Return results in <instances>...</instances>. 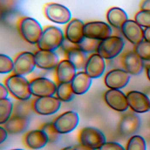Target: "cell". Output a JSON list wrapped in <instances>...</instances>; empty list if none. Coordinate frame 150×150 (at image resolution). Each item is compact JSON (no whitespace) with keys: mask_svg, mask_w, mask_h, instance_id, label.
<instances>
[{"mask_svg":"<svg viewBox=\"0 0 150 150\" xmlns=\"http://www.w3.org/2000/svg\"><path fill=\"white\" fill-rule=\"evenodd\" d=\"M16 28L21 38L31 45H36L42 33L43 28L35 19L22 16L16 22Z\"/></svg>","mask_w":150,"mask_h":150,"instance_id":"6da1fadb","label":"cell"},{"mask_svg":"<svg viewBox=\"0 0 150 150\" xmlns=\"http://www.w3.org/2000/svg\"><path fill=\"white\" fill-rule=\"evenodd\" d=\"M64 34L62 30L53 25L43 27L42 33L36 44L40 50L54 51L60 46L64 40Z\"/></svg>","mask_w":150,"mask_h":150,"instance_id":"7a4b0ae2","label":"cell"},{"mask_svg":"<svg viewBox=\"0 0 150 150\" xmlns=\"http://www.w3.org/2000/svg\"><path fill=\"white\" fill-rule=\"evenodd\" d=\"M9 93L17 100H28L32 94L29 90V81L24 76L11 74L4 81Z\"/></svg>","mask_w":150,"mask_h":150,"instance_id":"3957f363","label":"cell"},{"mask_svg":"<svg viewBox=\"0 0 150 150\" xmlns=\"http://www.w3.org/2000/svg\"><path fill=\"white\" fill-rule=\"evenodd\" d=\"M42 12L47 19L57 24H67L71 19L70 10L59 3L45 4L42 8Z\"/></svg>","mask_w":150,"mask_h":150,"instance_id":"277c9868","label":"cell"},{"mask_svg":"<svg viewBox=\"0 0 150 150\" xmlns=\"http://www.w3.org/2000/svg\"><path fill=\"white\" fill-rule=\"evenodd\" d=\"M124 46V42L121 38L110 36L99 42L96 53L104 59H112L120 54Z\"/></svg>","mask_w":150,"mask_h":150,"instance_id":"5b68a950","label":"cell"},{"mask_svg":"<svg viewBox=\"0 0 150 150\" xmlns=\"http://www.w3.org/2000/svg\"><path fill=\"white\" fill-rule=\"evenodd\" d=\"M80 144L94 149H98L105 142L104 134L98 129L86 127L80 129L78 135Z\"/></svg>","mask_w":150,"mask_h":150,"instance_id":"8992f818","label":"cell"},{"mask_svg":"<svg viewBox=\"0 0 150 150\" xmlns=\"http://www.w3.org/2000/svg\"><path fill=\"white\" fill-rule=\"evenodd\" d=\"M79 121V117L76 112L67 111L56 117L52 121V124L57 133L62 134L69 133L74 129Z\"/></svg>","mask_w":150,"mask_h":150,"instance_id":"52a82bcc","label":"cell"},{"mask_svg":"<svg viewBox=\"0 0 150 150\" xmlns=\"http://www.w3.org/2000/svg\"><path fill=\"white\" fill-rule=\"evenodd\" d=\"M13 69L11 74L25 76L31 73L36 67L34 53L22 51L17 53L13 58Z\"/></svg>","mask_w":150,"mask_h":150,"instance_id":"ba28073f","label":"cell"},{"mask_svg":"<svg viewBox=\"0 0 150 150\" xmlns=\"http://www.w3.org/2000/svg\"><path fill=\"white\" fill-rule=\"evenodd\" d=\"M61 105V101L55 96L36 97L32 101L33 111L42 115H48L56 112Z\"/></svg>","mask_w":150,"mask_h":150,"instance_id":"9c48e42d","label":"cell"},{"mask_svg":"<svg viewBox=\"0 0 150 150\" xmlns=\"http://www.w3.org/2000/svg\"><path fill=\"white\" fill-rule=\"evenodd\" d=\"M141 120L139 116L132 112L124 114L120 118L117 126L119 135L127 138L133 135L139 129Z\"/></svg>","mask_w":150,"mask_h":150,"instance_id":"30bf717a","label":"cell"},{"mask_svg":"<svg viewBox=\"0 0 150 150\" xmlns=\"http://www.w3.org/2000/svg\"><path fill=\"white\" fill-rule=\"evenodd\" d=\"M29 90L32 96L36 97L51 96L55 94L56 83L49 79L38 77L29 81Z\"/></svg>","mask_w":150,"mask_h":150,"instance_id":"8fae6325","label":"cell"},{"mask_svg":"<svg viewBox=\"0 0 150 150\" xmlns=\"http://www.w3.org/2000/svg\"><path fill=\"white\" fill-rule=\"evenodd\" d=\"M111 34V27L106 22L96 21L84 23V35L86 38L101 41L110 37Z\"/></svg>","mask_w":150,"mask_h":150,"instance_id":"7c38bea8","label":"cell"},{"mask_svg":"<svg viewBox=\"0 0 150 150\" xmlns=\"http://www.w3.org/2000/svg\"><path fill=\"white\" fill-rule=\"evenodd\" d=\"M120 63L122 69L129 75H138L143 69V60L133 50L124 52L120 56Z\"/></svg>","mask_w":150,"mask_h":150,"instance_id":"4fadbf2b","label":"cell"},{"mask_svg":"<svg viewBox=\"0 0 150 150\" xmlns=\"http://www.w3.org/2000/svg\"><path fill=\"white\" fill-rule=\"evenodd\" d=\"M104 100L109 107L118 112H124L129 107L127 96L118 89L107 90L104 93Z\"/></svg>","mask_w":150,"mask_h":150,"instance_id":"5bb4252c","label":"cell"},{"mask_svg":"<svg viewBox=\"0 0 150 150\" xmlns=\"http://www.w3.org/2000/svg\"><path fill=\"white\" fill-rule=\"evenodd\" d=\"M129 74L122 69H113L104 76V84L109 89H121L126 86L129 80Z\"/></svg>","mask_w":150,"mask_h":150,"instance_id":"9a60e30c","label":"cell"},{"mask_svg":"<svg viewBox=\"0 0 150 150\" xmlns=\"http://www.w3.org/2000/svg\"><path fill=\"white\" fill-rule=\"evenodd\" d=\"M126 96L128 106L134 112L144 113L150 110L149 100L143 92L132 90L128 91Z\"/></svg>","mask_w":150,"mask_h":150,"instance_id":"2e32d148","label":"cell"},{"mask_svg":"<svg viewBox=\"0 0 150 150\" xmlns=\"http://www.w3.org/2000/svg\"><path fill=\"white\" fill-rule=\"evenodd\" d=\"M84 23L80 19L72 18L66 24L64 36L66 40L73 45H77L84 38Z\"/></svg>","mask_w":150,"mask_h":150,"instance_id":"e0dca14e","label":"cell"},{"mask_svg":"<svg viewBox=\"0 0 150 150\" xmlns=\"http://www.w3.org/2000/svg\"><path fill=\"white\" fill-rule=\"evenodd\" d=\"M120 29L124 37L134 45L144 40V29L134 20H127Z\"/></svg>","mask_w":150,"mask_h":150,"instance_id":"ac0fdd59","label":"cell"},{"mask_svg":"<svg viewBox=\"0 0 150 150\" xmlns=\"http://www.w3.org/2000/svg\"><path fill=\"white\" fill-rule=\"evenodd\" d=\"M36 67L43 70H50L55 68L59 59L54 51L38 49L34 53Z\"/></svg>","mask_w":150,"mask_h":150,"instance_id":"d6986e66","label":"cell"},{"mask_svg":"<svg viewBox=\"0 0 150 150\" xmlns=\"http://www.w3.org/2000/svg\"><path fill=\"white\" fill-rule=\"evenodd\" d=\"M105 69L104 59L97 53H92L87 59L84 71L91 79L101 76Z\"/></svg>","mask_w":150,"mask_h":150,"instance_id":"ffe728a7","label":"cell"},{"mask_svg":"<svg viewBox=\"0 0 150 150\" xmlns=\"http://www.w3.org/2000/svg\"><path fill=\"white\" fill-rule=\"evenodd\" d=\"M76 69L68 60L64 59L59 61L55 67V83H70L76 74Z\"/></svg>","mask_w":150,"mask_h":150,"instance_id":"44dd1931","label":"cell"},{"mask_svg":"<svg viewBox=\"0 0 150 150\" xmlns=\"http://www.w3.org/2000/svg\"><path fill=\"white\" fill-rule=\"evenodd\" d=\"M23 142L28 148L38 149L45 146L49 142V139L43 131L38 129L25 133L23 137Z\"/></svg>","mask_w":150,"mask_h":150,"instance_id":"7402d4cb","label":"cell"},{"mask_svg":"<svg viewBox=\"0 0 150 150\" xmlns=\"http://www.w3.org/2000/svg\"><path fill=\"white\" fill-rule=\"evenodd\" d=\"M64 59L70 62L76 70L84 69L88 59L87 54L79 49L77 46H67L64 50Z\"/></svg>","mask_w":150,"mask_h":150,"instance_id":"603a6c76","label":"cell"},{"mask_svg":"<svg viewBox=\"0 0 150 150\" xmlns=\"http://www.w3.org/2000/svg\"><path fill=\"white\" fill-rule=\"evenodd\" d=\"M91 79L84 71L77 72L70 82L74 93L76 95L86 93L90 87Z\"/></svg>","mask_w":150,"mask_h":150,"instance_id":"cb8c5ba5","label":"cell"},{"mask_svg":"<svg viewBox=\"0 0 150 150\" xmlns=\"http://www.w3.org/2000/svg\"><path fill=\"white\" fill-rule=\"evenodd\" d=\"M29 124L28 117L11 115L9 119L1 125L10 134H19L24 131Z\"/></svg>","mask_w":150,"mask_h":150,"instance_id":"d4e9b609","label":"cell"},{"mask_svg":"<svg viewBox=\"0 0 150 150\" xmlns=\"http://www.w3.org/2000/svg\"><path fill=\"white\" fill-rule=\"evenodd\" d=\"M106 19L111 26L118 29H120L122 24L128 19L127 13L122 9L116 6L108 9Z\"/></svg>","mask_w":150,"mask_h":150,"instance_id":"484cf974","label":"cell"},{"mask_svg":"<svg viewBox=\"0 0 150 150\" xmlns=\"http://www.w3.org/2000/svg\"><path fill=\"white\" fill-rule=\"evenodd\" d=\"M32 101L33 100L30 98L28 100H18L13 103L12 115L28 118L30 114L33 112Z\"/></svg>","mask_w":150,"mask_h":150,"instance_id":"4316f807","label":"cell"},{"mask_svg":"<svg viewBox=\"0 0 150 150\" xmlns=\"http://www.w3.org/2000/svg\"><path fill=\"white\" fill-rule=\"evenodd\" d=\"M55 95L60 101L68 102L73 98L75 94L70 83H59L56 84Z\"/></svg>","mask_w":150,"mask_h":150,"instance_id":"83f0119b","label":"cell"},{"mask_svg":"<svg viewBox=\"0 0 150 150\" xmlns=\"http://www.w3.org/2000/svg\"><path fill=\"white\" fill-rule=\"evenodd\" d=\"M13 103L7 98L0 99V124H4L11 116Z\"/></svg>","mask_w":150,"mask_h":150,"instance_id":"f1b7e54d","label":"cell"},{"mask_svg":"<svg viewBox=\"0 0 150 150\" xmlns=\"http://www.w3.org/2000/svg\"><path fill=\"white\" fill-rule=\"evenodd\" d=\"M133 50L144 61H150V42L142 40L134 45Z\"/></svg>","mask_w":150,"mask_h":150,"instance_id":"f546056e","label":"cell"},{"mask_svg":"<svg viewBox=\"0 0 150 150\" xmlns=\"http://www.w3.org/2000/svg\"><path fill=\"white\" fill-rule=\"evenodd\" d=\"M146 145L144 138L138 135H133L128 139L125 150H146Z\"/></svg>","mask_w":150,"mask_h":150,"instance_id":"4dcf8cb0","label":"cell"},{"mask_svg":"<svg viewBox=\"0 0 150 150\" xmlns=\"http://www.w3.org/2000/svg\"><path fill=\"white\" fill-rule=\"evenodd\" d=\"M99 42V40L84 36L82 40L77 45H76V46L86 54L94 53H96Z\"/></svg>","mask_w":150,"mask_h":150,"instance_id":"1f68e13d","label":"cell"},{"mask_svg":"<svg viewBox=\"0 0 150 150\" xmlns=\"http://www.w3.org/2000/svg\"><path fill=\"white\" fill-rule=\"evenodd\" d=\"M134 21L141 27H150V11L139 10L135 13Z\"/></svg>","mask_w":150,"mask_h":150,"instance_id":"d6a6232c","label":"cell"},{"mask_svg":"<svg viewBox=\"0 0 150 150\" xmlns=\"http://www.w3.org/2000/svg\"><path fill=\"white\" fill-rule=\"evenodd\" d=\"M13 69V59L5 54H0V73L6 74L11 73Z\"/></svg>","mask_w":150,"mask_h":150,"instance_id":"836d02e7","label":"cell"},{"mask_svg":"<svg viewBox=\"0 0 150 150\" xmlns=\"http://www.w3.org/2000/svg\"><path fill=\"white\" fill-rule=\"evenodd\" d=\"M39 129L43 131L47 135L49 139V142H53L56 141L57 139L59 134L57 133L53 128L52 122L42 124L39 127Z\"/></svg>","mask_w":150,"mask_h":150,"instance_id":"e575fe53","label":"cell"},{"mask_svg":"<svg viewBox=\"0 0 150 150\" xmlns=\"http://www.w3.org/2000/svg\"><path fill=\"white\" fill-rule=\"evenodd\" d=\"M97 150H125V148L117 142H105Z\"/></svg>","mask_w":150,"mask_h":150,"instance_id":"d590c367","label":"cell"},{"mask_svg":"<svg viewBox=\"0 0 150 150\" xmlns=\"http://www.w3.org/2000/svg\"><path fill=\"white\" fill-rule=\"evenodd\" d=\"M139 7L140 10L150 11V0H141Z\"/></svg>","mask_w":150,"mask_h":150,"instance_id":"8d00e7d4","label":"cell"},{"mask_svg":"<svg viewBox=\"0 0 150 150\" xmlns=\"http://www.w3.org/2000/svg\"><path fill=\"white\" fill-rule=\"evenodd\" d=\"M8 90L3 84H0V99L5 98L8 95Z\"/></svg>","mask_w":150,"mask_h":150,"instance_id":"74e56055","label":"cell"},{"mask_svg":"<svg viewBox=\"0 0 150 150\" xmlns=\"http://www.w3.org/2000/svg\"><path fill=\"white\" fill-rule=\"evenodd\" d=\"M8 132L1 125L0 127V143H2L5 141L7 138Z\"/></svg>","mask_w":150,"mask_h":150,"instance_id":"f35d334b","label":"cell"},{"mask_svg":"<svg viewBox=\"0 0 150 150\" xmlns=\"http://www.w3.org/2000/svg\"><path fill=\"white\" fill-rule=\"evenodd\" d=\"M144 40L150 42V27L144 29Z\"/></svg>","mask_w":150,"mask_h":150,"instance_id":"ab89813d","label":"cell"},{"mask_svg":"<svg viewBox=\"0 0 150 150\" xmlns=\"http://www.w3.org/2000/svg\"><path fill=\"white\" fill-rule=\"evenodd\" d=\"M73 147L75 149V150H96V149H91V148H90L88 147L85 146H84L81 144H80L74 145Z\"/></svg>","mask_w":150,"mask_h":150,"instance_id":"60d3db41","label":"cell"},{"mask_svg":"<svg viewBox=\"0 0 150 150\" xmlns=\"http://www.w3.org/2000/svg\"><path fill=\"white\" fill-rule=\"evenodd\" d=\"M142 92L148 97V98L149 100V102H150V86H148L145 88H144Z\"/></svg>","mask_w":150,"mask_h":150,"instance_id":"b9f144b4","label":"cell"},{"mask_svg":"<svg viewBox=\"0 0 150 150\" xmlns=\"http://www.w3.org/2000/svg\"><path fill=\"white\" fill-rule=\"evenodd\" d=\"M146 76L148 79V80L150 81V65L147 66L146 69Z\"/></svg>","mask_w":150,"mask_h":150,"instance_id":"7bdbcfd3","label":"cell"},{"mask_svg":"<svg viewBox=\"0 0 150 150\" xmlns=\"http://www.w3.org/2000/svg\"><path fill=\"white\" fill-rule=\"evenodd\" d=\"M60 150H75V149L74 148V147L73 146H66V147L62 148Z\"/></svg>","mask_w":150,"mask_h":150,"instance_id":"ee69618b","label":"cell"},{"mask_svg":"<svg viewBox=\"0 0 150 150\" xmlns=\"http://www.w3.org/2000/svg\"><path fill=\"white\" fill-rule=\"evenodd\" d=\"M10 150H23L22 149H10Z\"/></svg>","mask_w":150,"mask_h":150,"instance_id":"f6af8a7d","label":"cell"}]
</instances>
